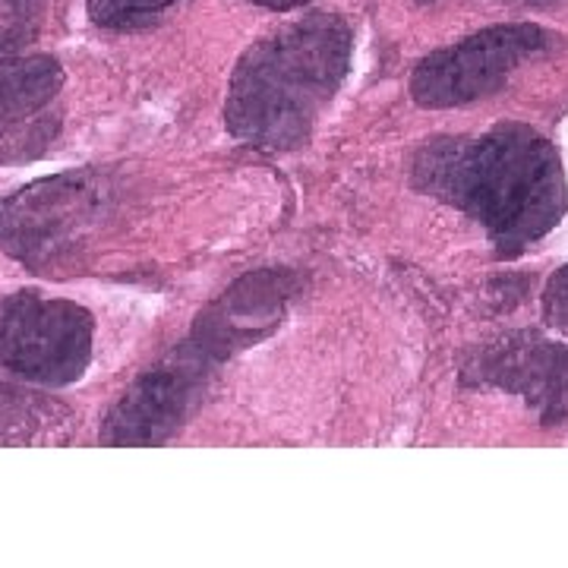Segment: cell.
<instances>
[{
  "label": "cell",
  "mask_w": 568,
  "mask_h": 568,
  "mask_svg": "<svg viewBox=\"0 0 568 568\" xmlns=\"http://www.w3.org/2000/svg\"><path fill=\"white\" fill-rule=\"evenodd\" d=\"M111 209L114 190L95 171L41 178L0 200V250L32 272L51 275L89 250Z\"/></svg>",
  "instance_id": "3"
},
{
  "label": "cell",
  "mask_w": 568,
  "mask_h": 568,
  "mask_svg": "<svg viewBox=\"0 0 568 568\" xmlns=\"http://www.w3.org/2000/svg\"><path fill=\"white\" fill-rule=\"evenodd\" d=\"M219 361L190 338L152 369H145L104 417V446H159L181 429L203 405Z\"/></svg>",
  "instance_id": "6"
},
{
  "label": "cell",
  "mask_w": 568,
  "mask_h": 568,
  "mask_svg": "<svg viewBox=\"0 0 568 568\" xmlns=\"http://www.w3.org/2000/svg\"><path fill=\"white\" fill-rule=\"evenodd\" d=\"M3 3H10L13 10H22V13H29L39 0H3Z\"/></svg>",
  "instance_id": "14"
},
{
  "label": "cell",
  "mask_w": 568,
  "mask_h": 568,
  "mask_svg": "<svg viewBox=\"0 0 568 568\" xmlns=\"http://www.w3.org/2000/svg\"><path fill=\"white\" fill-rule=\"evenodd\" d=\"M420 3H429V0H420Z\"/></svg>",
  "instance_id": "15"
},
{
  "label": "cell",
  "mask_w": 568,
  "mask_h": 568,
  "mask_svg": "<svg viewBox=\"0 0 568 568\" xmlns=\"http://www.w3.org/2000/svg\"><path fill=\"white\" fill-rule=\"evenodd\" d=\"M465 383L518 395L544 424H568V345L540 332H511L480 347Z\"/></svg>",
  "instance_id": "7"
},
{
  "label": "cell",
  "mask_w": 568,
  "mask_h": 568,
  "mask_svg": "<svg viewBox=\"0 0 568 568\" xmlns=\"http://www.w3.org/2000/svg\"><path fill=\"white\" fill-rule=\"evenodd\" d=\"M301 287L304 282L284 268L250 272L241 282L231 284L196 320L190 342L224 364L234 351L253 347L268 332H275L282 325L284 310Z\"/></svg>",
  "instance_id": "8"
},
{
  "label": "cell",
  "mask_w": 568,
  "mask_h": 568,
  "mask_svg": "<svg viewBox=\"0 0 568 568\" xmlns=\"http://www.w3.org/2000/svg\"><path fill=\"white\" fill-rule=\"evenodd\" d=\"M354 58L342 17L313 13L250 44L227 82L224 123L234 140L265 152L301 149Z\"/></svg>",
  "instance_id": "2"
},
{
  "label": "cell",
  "mask_w": 568,
  "mask_h": 568,
  "mask_svg": "<svg viewBox=\"0 0 568 568\" xmlns=\"http://www.w3.org/2000/svg\"><path fill=\"white\" fill-rule=\"evenodd\" d=\"M414 186L465 212L499 256H518L562 222L568 186L556 145L525 123H496L477 136H436L410 164Z\"/></svg>",
  "instance_id": "1"
},
{
  "label": "cell",
  "mask_w": 568,
  "mask_h": 568,
  "mask_svg": "<svg viewBox=\"0 0 568 568\" xmlns=\"http://www.w3.org/2000/svg\"><path fill=\"white\" fill-rule=\"evenodd\" d=\"M95 320L85 306L39 291L0 301V369L39 386H70L92 364Z\"/></svg>",
  "instance_id": "4"
},
{
  "label": "cell",
  "mask_w": 568,
  "mask_h": 568,
  "mask_svg": "<svg viewBox=\"0 0 568 568\" xmlns=\"http://www.w3.org/2000/svg\"><path fill=\"white\" fill-rule=\"evenodd\" d=\"M549 32L534 22H506L489 26L458 44L426 54L414 67L410 95L420 108H462L496 95L511 73L544 54Z\"/></svg>",
  "instance_id": "5"
},
{
  "label": "cell",
  "mask_w": 568,
  "mask_h": 568,
  "mask_svg": "<svg viewBox=\"0 0 568 568\" xmlns=\"http://www.w3.org/2000/svg\"><path fill=\"white\" fill-rule=\"evenodd\" d=\"M544 316L556 332L568 335V263L549 278L544 291Z\"/></svg>",
  "instance_id": "12"
},
{
  "label": "cell",
  "mask_w": 568,
  "mask_h": 568,
  "mask_svg": "<svg viewBox=\"0 0 568 568\" xmlns=\"http://www.w3.org/2000/svg\"><path fill=\"white\" fill-rule=\"evenodd\" d=\"M70 410L63 405L48 402L39 392L17 388L10 383H0V439H44L58 426H67Z\"/></svg>",
  "instance_id": "10"
},
{
  "label": "cell",
  "mask_w": 568,
  "mask_h": 568,
  "mask_svg": "<svg viewBox=\"0 0 568 568\" xmlns=\"http://www.w3.org/2000/svg\"><path fill=\"white\" fill-rule=\"evenodd\" d=\"M61 63L48 54L0 58V140L13 136L20 126L32 123L54 95L61 92Z\"/></svg>",
  "instance_id": "9"
},
{
  "label": "cell",
  "mask_w": 568,
  "mask_h": 568,
  "mask_svg": "<svg viewBox=\"0 0 568 568\" xmlns=\"http://www.w3.org/2000/svg\"><path fill=\"white\" fill-rule=\"evenodd\" d=\"M174 3L181 0H85V13L95 26L121 32V29H136V26L152 22Z\"/></svg>",
  "instance_id": "11"
},
{
  "label": "cell",
  "mask_w": 568,
  "mask_h": 568,
  "mask_svg": "<svg viewBox=\"0 0 568 568\" xmlns=\"http://www.w3.org/2000/svg\"><path fill=\"white\" fill-rule=\"evenodd\" d=\"M250 3H260V7H265V10H278V13H284V10H297V7H306L310 0H250Z\"/></svg>",
  "instance_id": "13"
}]
</instances>
